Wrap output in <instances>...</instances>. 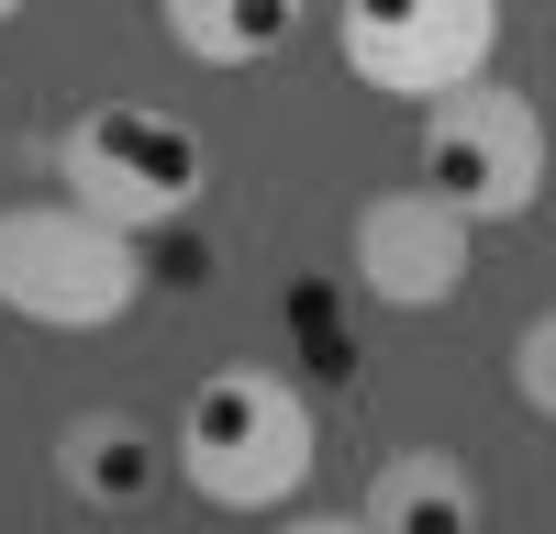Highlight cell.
<instances>
[{
    "label": "cell",
    "mask_w": 556,
    "mask_h": 534,
    "mask_svg": "<svg viewBox=\"0 0 556 534\" xmlns=\"http://www.w3.org/2000/svg\"><path fill=\"white\" fill-rule=\"evenodd\" d=\"M312 457H323L312 400L278 368H212L190 390V412H178V479L212 512H290Z\"/></svg>",
    "instance_id": "cell-1"
},
{
    "label": "cell",
    "mask_w": 556,
    "mask_h": 534,
    "mask_svg": "<svg viewBox=\"0 0 556 534\" xmlns=\"http://www.w3.org/2000/svg\"><path fill=\"white\" fill-rule=\"evenodd\" d=\"M134 290H146L134 234L101 223V212H78L67 190L0 212V312H23L45 334H101V323L134 312Z\"/></svg>",
    "instance_id": "cell-2"
},
{
    "label": "cell",
    "mask_w": 556,
    "mask_h": 534,
    "mask_svg": "<svg viewBox=\"0 0 556 534\" xmlns=\"http://www.w3.org/2000/svg\"><path fill=\"white\" fill-rule=\"evenodd\" d=\"M56 178L78 212L123 223V234H156V223H178L201 201V134L156 101H89L56 134Z\"/></svg>",
    "instance_id": "cell-3"
},
{
    "label": "cell",
    "mask_w": 556,
    "mask_h": 534,
    "mask_svg": "<svg viewBox=\"0 0 556 534\" xmlns=\"http://www.w3.org/2000/svg\"><path fill=\"white\" fill-rule=\"evenodd\" d=\"M424 190L456 201L468 223H513L545 201V123L523 89H445V101H424Z\"/></svg>",
    "instance_id": "cell-4"
},
{
    "label": "cell",
    "mask_w": 556,
    "mask_h": 534,
    "mask_svg": "<svg viewBox=\"0 0 556 534\" xmlns=\"http://www.w3.org/2000/svg\"><path fill=\"white\" fill-rule=\"evenodd\" d=\"M334 44L367 89L390 101H445V89L490 78V44H501V0H345Z\"/></svg>",
    "instance_id": "cell-5"
},
{
    "label": "cell",
    "mask_w": 556,
    "mask_h": 534,
    "mask_svg": "<svg viewBox=\"0 0 556 534\" xmlns=\"http://www.w3.org/2000/svg\"><path fill=\"white\" fill-rule=\"evenodd\" d=\"M356 290L390 301V312H445L456 290H468V212L434 201V190H379L356 212Z\"/></svg>",
    "instance_id": "cell-6"
},
{
    "label": "cell",
    "mask_w": 556,
    "mask_h": 534,
    "mask_svg": "<svg viewBox=\"0 0 556 534\" xmlns=\"http://www.w3.org/2000/svg\"><path fill=\"white\" fill-rule=\"evenodd\" d=\"M56 479L78 490L89 512H134V501L167 479V445L134 423V412H78V423L56 434Z\"/></svg>",
    "instance_id": "cell-7"
},
{
    "label": "cell",
    "mask_w": 556,
    "mask_h": 534,
    "mask_svg": "<svg viewBox=\"0 0 556 534\" xmlns=\"http://www.w3.org/2000/svg\"><path fill=\"white\" fill-rule=\"evenodd\" d=\"M367 534H479V479L445 457V445H424V457H390L379 479H367Z\"/></svg>",
    "instance_id": "cell-8"
},
{
    "label": "cell",
    "mask_w": 556,
    "mask_h": 534,
    "mask_svg": "<svg viewBox=\"0 0 556 534\" xmlns=\"http://www.w3.org/2000/svg\"><path fill=\"white\" fill-rule=\"evenodd\" d=\"M301 12L312 0H167V34L201 67H256V56H278L301 34Z\"/></svg>",
    "instance_id": "cell-9"
},
{
    "label": "cell",
    "mask_w": 556,
    "mask_h": 534,
    "mask_svg": "<svg viewBox=\"0 0 556 534\" xmlns=\"http://www.w3.org/2000/svg\"><path fill=\"white\" fill-rule=\"evenodd\" d=\"M513 390H523L534 423H556V312H534V323L513 334Z\"/></svg>",
    "instance_id": "cell-10"
},
{
    "label": "cell",
    "mask_w": 556,
    "mask_h": 534,
    "mask_svg": "<svg viewBox=\"0 0 556 534\" xmlns=\"http://www.w3.org/2000/svg\"><path fill=\"white\" fill-rule=\"evenodd\" d=\"M278 534H367V523H356V512H290Z\"/></svg>",
    "instance_id": "cell-11"
},
{
    "label": "cell",
    "mask_w": 556,
    "mask_h": 534,
    "mask_svg": "<svg viewBox=\"0 0 556 534\" xmlns=\"http://www.w3.org/2000/svg\"><path fill=\"white\" fill-rule=\"evenodd\" d=\"M12 12H23V0H0V23H12Z\"/></svg>",
    "instance_id": "cell-12"
}]
</instances>
